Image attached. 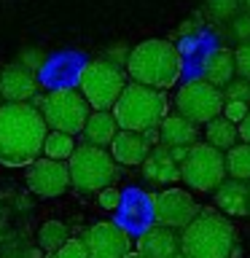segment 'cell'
Segmentation results:
<instances>
[{"label": "cell", "mask_w": 250, "mask_h": 258, "mask_svg": "<svg viewBox=\"0 0 250 258\" xmlns=\"http://www.w3.org/2000/svg\"><path fill=\"white\" fill-rule=\"evenodd\" d=\"M48 124L40 108L30 102L0 105V164L27 167L43 151Z\"/></svg>", "instance_id": "cell-1"}, {"label": "cell", "mask_w": 250, "mask_h": 258, "mask_svg": "<svg viewBox=\"0 0 250 258\" xmlns=\"http://www.w3.org/2000/svg\"><path fill=\"white\" fill-rule=\"evenodd\" d=\"M127 73L135 84L167 92L183 76V54L169 40L148 38L127 54Z\"/></svg>", "instance_id": "cell-2"}, {"label": "cell", "mask_w": 250, "mask_h": 258, "mask_svg": "<svg viewBox=\"0 0 250 258\" xmlns=\"http://www.w3.org/2000/svg\"><path fill=\"white\" fill-rule=\"evenodd\" d=\"M234 226L215 210H202L183 229L180 253L185 258H234Z\"/></svg>", "instance_id": "cell-3"}, {"label": "cell", "mask_w": 250, "mask_h": 258, "mask_svg": "<svg viewBox=\"0 0 250 258\" xmlns=\"http://www.w3.org/2000/svg\"><path fill=\"white\" fill-rule=\"evenodd\" d=\"M169 102L161 89L143 86V84H127L121 92L118 102L113 105V116H116L121 129H132V132H151L159 129L161 121L167 118Z\"/></svg>", "instance_id": "cell-4"}, {"label": "cell", "mask_w": 250, "mask_h": 258, "mask_svg": "<svg viewBox=\"0 0 250 258\" xmlns=\"http://www.w3.org/2000/svg\"><path fill=\"white\" fill-rule=\"evenodd\" d=\"M124 86H127L124 70L110 56H100V59L86 62L78 78V89L86 97V102L92 105V110H113Z\"/></svg>", "instance_id": "cell-5"}, {"label": "cell", "mask_w": 250, "mask_h": 258, "mask_svg": "<svg viewBox=\"0 0 250 258\" xmlns=\"http://www.w3.org/2000/svg\"><path fill=\"white\" fill-rule=\"evenodd\" d=\"M70 183L84 194H100L116 180V159L110 156L102 145H78L76 153L68 159Z\"/></svg>", "instance_id": "cell-6"}, {"label": "cell", "mask_w": 250, "mask_h": 258, "mask_svg": "<svg viewBox=\"0 0 250 258\" xmlns=\"http://www.w3.org/2000/svg\"><path fill=\"white\" fill-rule=\"evenodd\" d=\"M40 113H43L48 129L78 135V132H84L86 121H89V116H92V105L86 102V97L81 94V89L56 86L43 97Z\"/></svg>", "instance_id": "cell-7"}, {"label": "cell", "mask_w": 250, "mask_h": 258, "mask_svg": "<svg viewBox=\"0 0 250 258\" xmlns=\"http://www.w3.org/2000/svg\"><path fill=\"white\" fill-rule=\"evenodd\" d=\"M226 156L221 148L210 143H194L189 148V156L180 164V180L191 191H215L226 180Z\"/></svg>", "instance_id": "cell-8"}, {"label": "cell", "mask_w": 250, "mask_h": 258, "mask_svg": "<svg viewBox=\"0 0 250 258\" xmlns=\"http://www.w3.org/2000/svg\"><path fill=\"white\" fill-rule=\"evenodd\" d=\"M223 105H226V94L205 78L189 81L175 92V110L189 121H194L197 126L210 124L213 118L223 116Z\"/></svg>", "instance_id": "cell-9"}, {"label": "cell", "mask_w": 250, "mask_h": 258, "mask_svg": "<svg viewBox=\"0 0 250 258\" xmlns=\"http://www.w3.org/2000/svg\"><path fill=\"white\" fill-rule=\"evenodd\" d=\"M24 183L27 188L40 199H54L70 188V167L65 161L56 159H35L32 164H27V172H24Z\"/></svg>", "instance_id": "cell-10"}, {"label": "cell", "mask_w": 250, "mask_h": 258, "mask_svg": "<svg viewBox=\"0 0 250 258\" xmlns=\"http://www.w3.org/2000/svg\"><path fill=\"white\" fill-rule=\"evenodd\" d=\"M84 242L89 247V258H127L135 245L132 234L116 221H100L89 226Z\"/></svg>", "instance_id": "cell-11"}, {"label": "cell", "mask_w": 250, "mask_h": 258, "mask_svg": "<svg viewBox=\"0 0 250 258\" xmlns=\"http://www.w3.org/2000/svg\"><path fill=\"white\" fill-rule=\"evenodd\" d=\"M153 207H156V223L169 226V229H185L202 210L191 191L185 188H164L153 197Z\"/></svg>", "instance_id": "cell-12"}, {"label": "cell", "mask_w": 250, "mask_h": 258, "mask_svg": "<svg viewBox=\"0 0 250 258\" xmlns=\"http://www.w3.org/2000/svg\"><path fill=\"white\" fill-rule=\"evenodd\" d=\"M153 221H156V207H153L151 194H145L143 188L124 191L116 223H121L129 234H137V237H140L143 231H148L153 226Z\"/></svg>", "instance_id": "cell-13"}, {"label": "cell", "mask_w": 250, "mask_h": 258, "mask_svg": "<svg viewBox=\"0 0 250 258\" xmlns=\"http://www.w3.org/2000/svg\"><path fill=\"white\" fill-rule=\"evenodd\" d=\"M151 140L145 132H132V129H118V135L110 143V156L116 164L124 167H140L151 156Z\"/></svg>", "instance_id": "cell-14"}, {"label": "cell", "mask_w": 250, "mask_h": 258, "mask_svg": "<svg viewBox=\"0 0 250 258\" xmlns=\"http://www.w3.org/2000/svg\"><path fill=\"white\" fill-rule=\"evenodd\" d=\"M177 250H180V239L175 237V229L161 223H153L135 239V253H140L143 258H175Z\"/></svg>", "instance_id": "cell-15"}, {"label": "cell", "mask_w": 250, "mask_h": 258, "mask_svg": "<svg viewBox=\"0 0 250 258\" xmlns=\"http://www.w3.org/2000/svg\"><path fill=\"white\" fill-rule=\"evenodd\" d=\"M0 94L6 102H27L35 97V76L22 62L0 70Z\"/></svg>", "instance_id": "cell-16"}, {"label": "cell", "mask_w": 250, "mask_h": 258, "mask_svg": "<svg viewBox=\"0 0 250 258\" xmlns=\"http://www.w3.org/2000/svg\"><path fill=\"white\" fill-rule=\"evenodd\" d=\"M215 207L221 210L223 215H250V185L245 180H237V177H229L215 188Z\"/></svg>", "instance_id": "cell-17"}, {"label": "cell", "mask_w": 250, "mask_h": 258, "mask_svg": "<svg viewBox=\"0 0 250 258\" xmlns=\"http://www.w3.org/2000/svg\"><path fill=\"white\" fill-rule=\"evenodd\" d=\"M143 172L148 180H156V183H175L180 180V164L172 159L169 153V145L159 143L156 148L151 151V156L143 161Z\"/></svg>", "instance_id": "cell-18"}, {"label": "cell", "mask_w": 250, "mask_h": 258, "mask_svg": "<svg viewBox=\"0 0 250 258\" xmlns=\"http://www.w3.org/2000/svg\"><path fill=\"white\" fill-rule=\"evenodd\" d=\"M159 137H161V143L164 145H191L197 143V124L194 121H189L185 116H180V113H169V116L161 121V126H159Z\"/></svg>", "instance_id": "cell-19"}, {"label": "cell", "mask_w": 250, "mask_h": 258, "mask_svg": "<svg viewBox=\"0 0 250 258\" xmlns=\"http://www.w3.org/2000/svg\"><path fill=\"white\" fill-rule=\"evenodd\" d=\"M118 121L113 116V110H92V116H89L86 126H84V135L86 140L92 145H110L113 137L118 135Z\"/></svg>", "instance_id": "cell-20"}, {"label": "cell", "mask_w": 250, "mask_h": 258, "mask_svg": "<svg viewBox=\"0 0 250 258\" xmlns=\"http://www.w3.org/2000/svg\"><path fill=\"white\" fill-rule=\"evenodd\" d=\"M234 73H237V64H234V54L229 48H218L205 59V81L218 89L229 86L234 81Z\"/></svg>", "instance_id": "cell-21"}, {"label": "cell", "mask_w": 250, "mask_h": 258, "mask_svg": "<svg viewBox=\"0 0 250 258\" xmlns=\"http://www.w3.org/2000/svg\"><path fill=\"white\" fill-rule=\"evenodd\" d=\"M205 126H207V143L215 145V148H221V151L234 148L237 140H239V126L231 124L226 116H218V118H213Z\"/></svg>", "instance_id": "cell-22"}, {"label": "cell", "mask_w": 250, "mask_h": 258, "mask_svg": "<svg viewBox=\"0 0 250 258\" xmlns=\"http://www.w3.org/2000/svg\"><path fill=\"white\" fill-rule=\"evenodd\" d=\"M226 172L229 177L250 183V145L247 143H237L234 148L226 153Z\"/></svg>", "instance_id": "cell-23"}, {"label": "cell", "mask_w": 250, "mask_h": 258, "mask_svg": "<svg viewBox=\"0 0 250 258\" xmlns=\"http://www.w3.org/2000/svg\"><path fill=\"white\" fill-rule=\"evenodd\" d=\"M43 153L48 159L56 161H68L73 153H76V140L68 132H56V129H48L46 143H43Z\"/></svg>", "instance_id": "cell-24"}, {"label": "cell", "mask_w": 250, "mask_h": 258, "mask_svg": "<svg viewBox=\"0 0 250 258\" xmlns=\"http://www.w3.org/2000/svg\"><path fill=\"white\" fill-rule=\"evenodd\" d=\"M68 226H65L62 221H46L43 226L38 229V245L46 250V253H56L65 242H68Z\"/></svg>", "instance_id": "cell-25"}, {"label": "cell", "mask_w": 250, "mask_h": 258, "mask_svg": "<svg viewBox=\"0 0 250 258\" xmlns=\"http://www.w3.org/2000/svg\"><path fill=\"white\" fill-rule=\"evenodd\" d=\"M56 258H89V247L84 239H68L56 250Z\"/></svg>", "instance_id": "cell-26"}, {"label": "cell", "mask_w": 250, "mask_h": 258, "mask_svg": "<svg viewBox=\"0 0 250 258\" xmlns=\"http://www.w3.org/2000/svg\"><path fill=\"white\" fill-rule=\"evenodd\" d=\"M234 64H237L239 78H247L250 81V40H245V43L234 51Z\"/></svg>", "instance_id": "cell-27"}, {"label": "cell", "mask_w": 250, "mask_h": 258, "mask_svg": "<svg viewBox=\"0 0 250 258\" xmlns=\"http://www.w3.org/2000/svg\"><path fill=\"white\" fill-rule=\"evenodd\" d=\"M121 194L116 185H108V188H102L100 194H97V205H100L102 210H118V205H121Z\"/></svg>", "instance_id": "cell-28"}, {"label": "cell", "mask_w": 250, "mask_h": 258, "mask_svg": "<svg viewBox=\"0 0 250 258\" xmlns=\"http://www.w3.org/2000/svg\"><path fill=\"white\" fill-rule=\"evenodd\" d=\"M250 113L247 108V102H242V100H229L223 105V116L231 121V124H242V118H245Z\"/></svg>", "instance_id": "cell-29"}, {"label": "cell", "mask_w": 250, "mask_h": 258, "mask_svg": "<svg viewBox=\"0 0 250 258\" xmlns=\"http://www.w3.org/2000/svg\"><path fill=\"white\" fill-rule=\"evenodd\" d=\"M226 97L229 100H250V81L247 78H239V81H231L229 89H226Z\"/></svg>", "instance_id": "cell-30"}, {"label": "cell", "mask_w": 250, "mask_h": 258, "mask_svg": "<svg viewBox=\"0 0 250 258\" xmlns=\"http://www.w3.org/2000/svg\"><path fill=\"white\" fill-rule=\"evenodd\" d=\"M210 11L218 19H226V16H231L237 11V0H210Z\"/></svg>", "instance_id": "cell-31"}, {"label": "cell", "mask_w": 250, "mask_h": 258, "mask_svg": "<svg viewBox=\"0 0 250 258\" xmlns=\"http://www.w3.org/2000/svg\"><path fill=\"white\" fill-rule=\"evenodd\" d=\"M234 35H237L242 43H245V40H250V11L234 19Z\"/></svg>", "instance_id": "cell-32"}, {"label": "cell", "mask_w": 250, "mask_h": 258, "mask_svg": "<svg viewBox=\"0 0 250 258\" xmlns=\"http://www.w3.org/2000/svg\"><path fill=\"white\" fill-rule=\"evenodd\" d=\"M22 64L27 70H40V64H43V54H40V51H27L22 56Z\"/></svg>", "instance_id": "cell-33"}, {"label": "cell", "mask_w": 250, "mask_h": 258, "mask_svg": "<svg viewBox=\"0 0 250 258\" xmlns=\"http://www.w3.org/2000/svg\"><path fill=\"white\" fill-rule=\"evenodd\" d=\"M169 153H172V159L177 161V164H183L185 156H189V145H172V148H169Z\"/></svg>", "instance_id": "cell-34"}, {"label": "cell", "mask_w": 250, "mask_h": 258, "mask_svg": "<svg viewBox=\"0 0 250 258\" xmlns=\"http://www.w3.org/2000/svg\"><path fill=\"white\" fill-rule=\"evenodd\" d=\"M237 126H239V140L250 145V113L242 118V124H237Z\"/></svg>", "instance_id": "cell-35"}, {"label": "cell", "mask_w": 250, "mask_h": 258, "mask_svg": "<svg viewBox=\"0 0 250 258\" xmlns=\"http://www.w3.org/2000/svg\"><path fill=\"white\" fill-rule=\"evenodd\" d=\"M127 258H143V255H140V253H129Z\"/></svg>", "instance_id": "cell-36"}, {"label": "cell", "mask_w": 250, "mask_h": 258, "mask_svg": "<svg viewBox=\"0 0 250 258\" xmlns=\"http://www.w3.org/2000/svg\"><path fill=\"white\" fill-rule=\"evenodd\" d=\"M245 6H247V11H250V0H245Z\"/></svg>", "instance_id": "cell-37"}, {"label": "cell", "mask_w": 250, "mask_h": 258, "mask_svg": "<svg viewBox=\"0 0 250 258\" xmlns=\"http://www.w3.org/2000/svg\"><path fill=\"white\" fill-rule=\"evenodd\" d=\"M0 105H3V94H0Z\"/></svg>", "instance_id": "cell-38"}]
</instances>
